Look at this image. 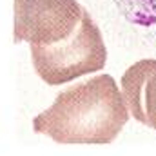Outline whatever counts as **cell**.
I'll use <instances>...</instances> for the list:
<instances>
[{
  "label": "cell",
  "instance_id": "4",
  "mask_svg": "<svg viewBox=\"0 0 156 156\" xmlns=\"http://www.w3.org/2000/svg\"><path fill=\"white\" fill-rule=\"evenodd\" d=\"M120 93L129 115L156 131V58L133 64L122 76Z\"/></svg>",
  "mask_w": 156,
  "mask_h": 156
},
{
  "label": "cell",
  "instance_id": "2",
  "mask_svg": "<svg viewBox=\"0 0 156 156\" xmlns=\"http://www.w3.org/2000/svg\"><path fill=\"white\" fill-rule=\"evenodd\" d=\"M31 58L37 75L47 85H60L104 69L107 49L98 26L83 9L67 38L53 45H31Z\"/></svg>",
  "mask_w": 156,
  "mask_h": 156
},
{
  "label": "cell",
  "instance_id": "3",
  "mask_svg": "<svg viewBox=\"0 0 156 156\" xmlns=\"http://www.w3.org/2000/svg\"><path fill=\"white\" fill-rule=\"evenodd\" d=\"M13 42L53 45L78 26L83 7L76 0H15Z\"/></svg>",
  "mask_w": 156,
  "mask_h": 156
},
{
  "label": "cell",
  "instance_id": "1",
  "mask_svg": "<svg viewBox=\"0 0 156 156\" xmlns=\"http://www.w3.org/2000/svg\"><path fill=\"white\" fill-rule=\"evenodd\" d=\"M129 109L111 75H98L56 94L53 105L33 118V131L56 144L104 145L118 138Z\"/></svg>",
  "mask_w": 156,
  "mask_h": 156
}]
</instances>
